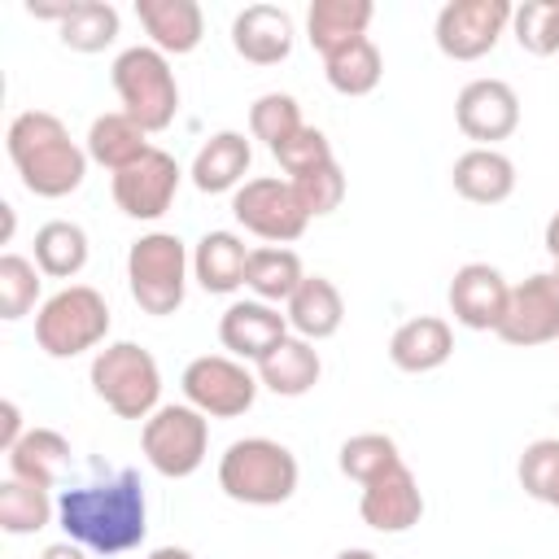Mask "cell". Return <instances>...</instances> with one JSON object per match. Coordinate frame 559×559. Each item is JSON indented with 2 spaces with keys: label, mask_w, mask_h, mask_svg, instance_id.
<instances>
[{
  "label": "cell",
  "mask_w": 559,
  "mask_h": 559,
  "mask_svg": "<svg viewBox=\"0 0 559 559\" xmlns=\"http://www.w3.org/2000/svg\"><path fill=\"white\" fill-rule=\"evenodd\" d=\"M445 301H450L454 323H463L472 332H498L507 301H511V284L489 262H463L445 288Z\"/></svg>",
  "instance_id": "15"
},
{
  "label": "cell",
  "mask_w": 559,
  "mask_h": 559,
  "mask_svg": "<svg viewBox=\"0 0 559 559\" xmlns=\"http://www.w3.org/2000/svg\"><path fill=\"white\" fill-rule=\"evenodd\" d=\"M39 275L44 271L31 258H22V253H4L0 258V319L4 323H13V319H22V314L35 310L39 284H44Z\"/></svg>",
  "instance_id": "37"
},
{
  "label": "cell",
  "mask_w": 559,
  "mask_h": 559,
  "mask_svg": "<svg viewBox=\"0 0 559 559\" xmlns=\"http://www.w3.org/2000/svg\"><path fill=\"white\" fill-rule=\"evenodd\" d=\"M284 314H288L293 336H301V341L314 345V341H328V336L341 332V323H345V297H341V288L328 275H306L301 288L288 297Z\"/></svg>",
  "instance_id": "23"
},
{
  "label": "cell",
  "mask_w": 559,
  "mask_h": 559,
  "mask_svg": "<svg viewBox=\"0 0 559 559\" xmlns=\"http://www.w3.org/2000/svg\"><path fill=\"white\" fill-rule=\"evenodd\" d=\"M271 157L280 162V170L288 175V179H297V175H306V170H314V166H323V162H332V140L319 131V127H301V131H293L284 144H275L271 148Z\"/></svg>",
  "instance_id": "40"
},
{
  "label": "cell",
  "mask_w": 559,
  "mask_h": 559,
  "mask_svg": "<svg viewBox=\"0 0 559 559\" xmlns=\"http://www.w3.org/2000/svg\"><path fill=\"white\" fill-rule=\"evenodd\" d=\"M371 17H376L371 0H314L306 13V39L319 57H332L336 48L362 39Z\"/></svg>",
  "instance_id": "26"
},
{
  "label": "cell",
  "mask_w": 559,
  "mask_h": 559,
  "mask_svg": "<svg viewBox=\"0 0 559 559\" xmlns=\"http://www.w3.org/2000/svg\"><path fill=\"white\" fill-rule=\"evenodd\" d=\"M306 271H301V258L288 249V245H262L249 253V271H245V288L266 301V306H288V297L301 288Z\"/></svg>",
  "instance_id": "29"
},
{
  "label": "cell",
  "mask_w": 559,
  "mask_h": 559,
  "mask_svg": "<svg viewBox=\"0 0 559 559\" xmlns=\"http://www.w3.org/2000/svg\"><path fill=\"white\" fill-rule=\"evenodd\" d=\"M231 214L245 231H253L258 240L266 245H288L306 231L310 214L301 210L297 192L288 179H275V175H258V179H245L236 192H231Z\"/></svg>",
  "instance_id": "10"
},
{
  "label": "cell",
  "mask_w": 559,
  "mask_h": 559,
  "mask_svg": "<svg viewBox=\"0 0 559 559\" xmlns=\"http://www.w3.org/2000/svg\"><path fill=\"white\" fill-rule=\"evenodd\" d=\"M22 437H26V428H22V411H17L13 397H4V402H0V450L9 454Z\"/></svg>",
  "instance_id": "41"
},
{
  "label": "cell",
  "mask_w": 559,
  "mask_h": 559,
  "mask_svg": "<svg viewBox=\"0 0 559 559\" xmlns=\"http://www.w3.org/2000/svg\"><path fill=\"white\" fill-rule=\"evenodd\" d=\"M511 31L515 44L533 57H550L559 52V0H524L511 13Z\"/></svg>",
  "instance_id": "38"
},
{
  "label": "cell",
  "mask_w": 559,
  "mask_h": 559,
  "mask_svg": "<svg viewBox=\"0 0 559 559\" xmlns=\"http://www.w3.org/2000/svg\"><path fill=\"white\" fill-rule=\"evenodd\" d=\"M87 380L118 419H148L162 406V367L135 341H109L96 349Z\"/></svg>",
  "instance_id": "5"
},
{
  "label": "cell",
  "mask_w": 559,
  "mask_h": 559,
  "mask_svg": "<svg viewBox=\"0 0 559 559\" xmlns=\"http://www.w3.org/2000/svg\"><path fill=\"white\" fill-rule=\"evenodd\" d=\"M183 384V402L197 406L205 419H236L253 406L258 397V371H249L240 358L231 354H201L183 367L179 376Z\"/></svg>",
  "instance_id": "9"
},
{
  "label": "cell",
  "mask_w": 559,
  "mask_h": 559,
  "mask_svg": "<svg viewBox=\"0 0 559 559\" xmlns=\"http://www.w3.org/2000/svg\"><path fill=\"white\" fill-rule=\"evenodd\" d=\"M288 183H293V192H297V201H301V210L310 218H323L345 201V170L336 166V157L314 166V170H306V175H297V179H288Z\"/></svg>",
  "instance_id": "39"
},
{
  "label": "cell",
  "mask_w": 559,
  "mask_h": 559,
  "mask_svg": "<svg viewBox=\"0 0 559 559\" xmlns=\"http://www.w3.org/2000/svg\"><path fill=\"white\" fill-rule=\"evenodd\" d=\"M39 559H87V550H83L79 542H70V537H66V542L44 546V555H39Z\"/></svg>",
  "instance_id": "42"
},
{
  "label": "cell",
  "mask_w": 559,
  "mask_h": 559,
  "mask_svg": "<svg viewBox=\"0 0 559 559\" xmlns=\"http://www.w3.org/2000/svg\"><path fill=\"white\" fill-rule=\"evenodd\" d=\"M118 9L105 4V0H74L70 13L61 17V44L74 48V52H105L114 39H118Z\"/></svg>",
  "instance_id": "32"
},
{
  "label": "cell",
  "mask_w": 559,
  "mask_h": 559,
  "mask_svg": "<svg viewBox=\"0 0 559 559\" xmlns=\"http://www.w3.org/2000/svg\"><path fill=\"white\" fill-rule=\"evenodd\" d=\"M109 336V301L92 284H66L35 314V341L48 358H79Z\"/></svg>",
  "instance_id": "7"
},
{
  "label": "cell",
  "mask_w": 559,
  "mask_h": 559,
  "mask_svg": "<svg viewBox=\"0 0 559 559\" xmlns=\"http://www.w3.org/2000/svg\"><path fill=\"white\" fill-rule=\"evenodd\" d=\"M450 183L472 205H502L515 192V162L498 148H467L454 157Z\"/></svg>",
  "instance_id": "21"
},
{
  "label": "cell",
  "mask_w": 559,
  "mask_h": 559,
  "mask_svg": "<svg viewBox=\"0 0 559 559\" xmlns=\"http://www.w3.org/2000/svg\"><path fill=\"white\" fill-rule=\"evenodd\" d=\"M179 179H183L179 162H175L166 148H148L140 162H131L127 170L114 175L109 192H114V205H118L127 218L153 223V218H162V214L170 210V201H175V192H179Z\"/></svg>",
  "instance_id": "12"
},
{
  "label": "cell",
  "mask_w": 559,
  "mask_h": 559,
  "mask_svg": "<svg viewBox=\"0 0 559 559\" xmlns=\"http://www.w3.org/2000/svg\"><path fill=\"white\" fill-rule=\"evenodd\" d=\"M454 354V328L441 314H415L393 328L389 336V362L406 376H424L445 367Z\"/></svg>",
  "instance_id": "19"
},
{
  "label": "cell",
  "mask_w": 559,
  "mask_h": 559,
  "mask_svg": "<svg viewBox=\"0 0 559 559\" xmlns=\"http://www.w3.org/2000/svg\"><path fill=\"white\" fill-rule=\"evenodd\" d=\"M135 17L148 44L166 57L197 52V44L205 39V13L197 0H135Z\"/></svg>",
  "instance_id": "20"
},
{
  "label": "cell",
  "mask_w": 559,
  "mask_h": 559,
  "mask_svg": "<svg viewBox=\"0 0 559 559\" xmlns=\"http://www.w3.org/2000/svg\"><path fill=\"white\" fill-rule=\"evenodd\" d=\"M498 336L515 349L559 341V284L550 271H537V275L511 284V301L498 323Z\"/></svg>",
  "instance_id": "13"
},
{
  "label": "cell",
  "mask_w": 559,
  "mask_h": 559,
  "mask_svg": "<svg viewBox=\"0 0 559 559\" xmlns=\"http://www.w3.org/2000/svg\"><path fill=\"white\" fill-rule=\"evenodd\" d=\"M288 314H280V306H266V301H231L218 319V341L231 358L240 362H262L284 336H288Z\"/></svg>",
  "instance_id": "17"
},
{
  "label": "cell",
  "mask_w": 559,
  "mask_h": 559,
  "mask_svg": "<svg viewBox=\"0 0 559 559\" xmlns=\"http://www.w3.org/2000/svg\"><path fill=\"white\" fill-rule=\"evenodd\" d=\"M192 253L175 231H144L127 249V288L144 314H175L188 297Z\"/></svg>",
  "instance_id": "4"
},
{
  "label": "cell",
  "mask_w": 559,
  "mask_h": 559,
  "mask_svg": "<svg viewBox=\"0 0 559 559\" xmlns=\"http://www.w3.org/2000/svg\"><path fill=\"white\" fill-rule=\"evenodd\" d=\"M249 253H253V249H245V240H240L236 231H227V227L205 231V236L192 245V280H197L205 293L227 297V293H236V288L245 284Z\"/></svg>",
  "instance_id": "22"
},
{
  "label": "cell",
  "mask_w": 559,
  "mask_h": 559,
  "mask_svg": "<svg viewBox=\"0 0 559 559\" xmlns=\"http://www.w3.org/2000/svg\"><path fill=\"white\" fill-rule=\"evenodd\" d=\"M253 166V144L240 131H214L192 157V183L201 192H236Z\"/></svg>",
  "instance_id": "24"
},
{
  "label": "cell",
  "mask_w": 559,
  "mask_h": 559,
  "mask_svg": "<svg viewBox=\"0 0 559 559\" xmlns=\"http://www.w3.org/2000/svg\"><path fill=\"white\" fill-rule=\"evenodd\" d=\"M52 515H57V502L48 498V489H39L31 480H17V476H9L0 485V528L9 537L39 533V528L52 524Z\"/></svg>",
  "instance_id": "33"
},
{
  "label": "cell",
  "mask_w": 559,
  "mask_h": 559,
  "mask_svg": "<svg viewBox=\"0 0 559 559\" xmlns=\"http://www.w3.org/2000/svg\"><path fill=\"white\" fill-rule=\"evenodd\" d=\"M323 74H328L332 92H341V96H367V92L380 87L384 57H380V48L362 35V39L336 48L332 57H323Z\"/></svg>",
  "instance_id": "31"
},
{
  "label": "cell",
  "mask_w": 559,
  "mask_h": 559,
  "mask_svg": "<svg viewBox=\"0 0 559 559\" xmlns=\"http://www.w3.org/2000/svg\"><path fill=\"white\" fill-rule=\"evenodd\" d=\"M550 262H555V266H550V275H555V284H559V258H550Z\"/></svg>",
  "instance_id": "46"
},
{
  "label": "cell",
  "mask_w": 559,
  "mask_h": 559,
  "mask_svg": "<svg viewBox=\"0 0 559 559\" xmlns=\"http://www.w3.org/2000/svg\"><path fill=\"white\" fill-rule=\"evenodd\" d=\"M306 127V118H301V105H297V96H288V92H262L253 105H249V131H253V140H262L266 148H275V144H284L293 131H301Z\"/></svg>",
  "instance_id": "36"
},
{
  "label": "cell",
  "mask_w": 559,
  "mask_h": 559,
  "mask_svg": "<svg viewBox=\"0 0 559 559\" xmlns=\"http://www.w3.org/2000/svg\"><path fill=\"white\" fill-rule=\"evenodd\" d=\"M0 218H4V240H9V236H13V205H9V201L0 205Z\"/></svg>",
  "instance_id": "45"
},
{
  "label": "cell",
  "mask_w": 559,
  "mask_h": 559,
  "mask_svg": "<svg viewBox=\"0 0 559 559\" xmlns=\"http://www.w3.org/2000/svg\"><path fill=\"white\" fill-rule=\"evenodd\" d=\"M293 13L280 4H245L231 17V48L249 66H280L293 52Z\"/></svg>",
  "instance_id": "18"
},
{
  "label": "cell",
  "mask_w": 559,
  "mask_h": 559,
  "mask_svg": "<svg viewBox=\"0 0 559 559\" xmlns=\"http://www.w3.org/2000/svg\"><path fill=\"white\" fill-rule=\"evenodd\" d=\"M57 524L70 542H79L92 555H127L148 533V502L140 472L122 467L109 480L61 489L57 498Z\"/></svg>",
  "instance_id": "1"
},
{
  "label": "cell",
  "mask_w": 559,
  "mask_h": 559,
  "mask_svg": "<svg viewBox=\"0 0 559 559\" xmlns=\"http://www.w3.org/2000/svg\"><path fill=\"white\" fill-rule=\"evenodd\" d=\"M511 13H515V4H507V0H450L437 9L432 39L450 61H476V57L493 52L502 31L511 26Z\"/></svg>",
  "instance_id": "11"
},
{
  "label": "cell",
  "mask_w": 559,
  "mask_h": 559,
  "mask_svg": "<svg viewBox=\"0 0 559 559\" xmlns=\"http://www.w3.org/2000/svg\"><path fill=\"white\" fill-rule=\"evenodd\" d=\"M336 559H380V555H376V550H367V546H345Z\"/></svg>",
  "instance_id": "44"
},
{
  "label": "cell",
  "mask_w": 559,
  "mask_h": 559,
  "mask_svg": "<svg viewBox=\"0 0 559 559\" xmlns=\"http://www.w3.org/2000/svg\"><path fill=\"white\" fill-rule=\"evenodd\" d=\"M323 376V358L310 341L301 336H284L262 362H258V384L271 389L275 397H306Z\"/></svg>",
  "instance_id": "25"
},
{
  "label": "cell",
  "mask_w": 559,
  "mask_h": 559,
  "mask_svg": "<svg viewBox=\"0 0 559 559\" xmlns=\"http://www.w3.org/2000/svg\"><path fill=\"white\" fill-rule=\"evenodd\" d=\"M140 450L157 476L183 480L205 463L210 419L188 402H162L140 428Z\"/></svg>",
  "instance_id": "8"
},
{
  "label": "cell",
  "mask_w": 559,
  "mask_h": 559,
  "mask_svg": "<svg viewBox=\"0 0 559 559\" xmlns=\"http://www.w3.org/2000/svg\"><path fill=\"white\" fill-rule=\"evenodd\" d=\"M520 489L546 507L559 511V437H537L524 445L520 463H515Z\"/></svg>",
  "instance_id": "35"
},
{
  "label": "cell",
  "mask_w": 559,
  "mask_h": 559,
  "mask_svg": "<svg viewBox=\"0 0 559 559\" xmlns=\"http://www.w3.org/2000/svg\"><path fill=\"white\" fill-rule=\"evenodd\" d=\"M4 153L26 192L44 201L70 197L87 175V148H79L66 122L48 109H22L4 131Z\"/></svg>",
  "instance_id": "2"
},
{
  "label": "cell",
  "mask_w": 559,
  "mask_h": 559,
  "mask_svg": "<svg viewBox=\"0 0 559 559\" xmlns=\"http://www.w3.org/2000/svg\"><path fill=\"white\" fill-rule=\"evenodd\" d=\"M35 266L48 280H74L87 266V231L70 218H48L35 231Z\"/></svg>",
  "instance_id": "30"
},
{
  "label": "cell",
  "mask_w": 559,
  "mask_h": 559,
  "mask_svg": "<svg viewBox=\"0 0 559 559\" xmlns=\"http://www.w3.org/2000/svg\"><path fill=\"white\" fill-rule=\"evenodd\" d=\"M358 515L376 533H406L424 520V489L406 463H393L358 493Z\"/></svg>",
  "instance_id": "16"
},
{
  "label": "cell",
  "mask_w": 559,
  "mask_h": 559,
  "mask_svg": "<svg viewBox=\"0 0 559 559\" xmlns=\"http://www.w3.org/2000/svg\"><path fill=\"white\" fill-rule=\"evenodd\" d=\"M297 454L271 437H240L218 459V489L245 507H280L297 493Z\"/></svg>",
  "instance_id": "3"
},
{
  "label": "cell",
  "mask_w": 559,
  "mask_h": 559,
  "mask_svg": "<svg viewBox=\"0 0 559 559\" xmlns=\"http://www.w3.org/2000/svg\"><path fill=\"white\" fill-rule=\"evenodd\" d=\"M114 92L122 100V114H131L148 135L166 131L179 114V83L170 70V57L153 44H131L114 57Z\"/></svg>",
  "instance_id": "6"
},
{
  "label": "cell",
  "mask_w": 559,
  "mask_h": 559,
  "mask_svg": "<svg viewBox=\"0 0 559 559\" xmlns=\"http://www.w3.org/2000/svg\"><path fill=\"white\" fill-rule=\"evenodd\" d=\"M148 559H197L188 546H157V550H148Z\"/></svg>",
  "instance_id": "43"
},
{
  "label": "cell",
  "mask_w": 559,
  "mask_h": 559,
  "mask_svg": "<svg viewBox=\"0 0 559 559\" xmlns=\"http://www.w3.org/2000/svg\"><path fill=\"white\" fill-rule=\"evenodd\" d=\"M393 463H402L397 454V441L389 432H354L341 441V454H336V467L354 480V485H367L376 480L380 472H389Z\"/></svg>",
  "instance_id": "34"
},
{
  "label": "cell",
  "mask_w": 559,
  "mask_h": 559,
  "mask_svg": "<svg viewBox=\"0 0 559 559\" xmlns=\"http://www.w3.org/2000/svg\"><path fill=\"white\" fill-rule=\"evenodd\" d=\"M87 157L96 162V166H105V170H127L131 162H140L153 144H148V131L131 118V114H122V109H114V114H100V118H92V127H87Z\"/></svg>",
  "instance_id": "27"
},
{
  "label": "cell",
  "mask_w": 559,
  "mask_h": 559,
  "mask_svg": "<svg viewBox=\"0 0 559 559\" xmlns=\"http://www.w3.org/2000/svg\"><path fill=\"white\" fill-rule=\"evenodd\" d=\"M70 467V441L57 428H26V437L9 450V476L52 489Z\"/></svg>",
  "instance_id": "28"
},
{
  "label": "cell",
  "mask_w": 559,
  "mask_h": 559,
  "mask_svg": "<svg viewBox=\"0 0 559 559\" xmlns=\"http://www.w3.org/2000/svg\"><path fill=\"white\" fill-rule=\"evenodd\" d=\"M454 122L476 148H493L520 127V96L507 79H472L454 96Z\"/></svg>",
  "instance_id": "14"
}]
</instances>
